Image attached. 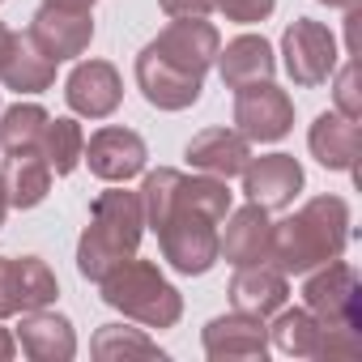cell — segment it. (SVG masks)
I'll return each mask as SVG.
<instances>
[{
	"label": "cell",
	"instance_id": "cell-1",
	"mask_svg": "<svg viewBox=\"0 0 362 362\" xmlns=\"http://www.w3.org/2000/svg\"><path fill=\"white\" fill-rule=\"evenodd\" d=\"M226 214H230L226 179L184 175L162 226H158L162 260L184 277H205L218 264V226Z\"/></svg>",
	"mask_w": 362,
	"mask_h": 362
},
{
	"label": "cell",
	"instance_id": "cell-2",
	"mask_svg": "<svg viewBox=\"0 0 362 362\" xmlns=\"http://www.w3.org/2000/svg\"><path fill=\"white\" fill-rule=\"evenodd\" d=\"M349 243V205L341 197H315L286 222H273L269 260L286 277H303L328 260H337Z\"/></svg>",
	"mask_w": 362,
	"mask_h": 362
},
{
	"label": "cell",
	"instance_id": "cell-3",
	"mask_svg": "<svg viewBox=\"0 0 362 362\" xmlns=\"http://www.w3.org/2000/svg\"><path fill=\"white\" fill-rule=\"evenodd\" d=\"M145 235V214H141V197L111 188L98 192L90 205V226L77 243V273L86 281H103L115 264L132 260Z\"/></svg>",
	"mask_w": 362,
	"mask_h": 362
},
{
	"label": "cell",
	"instance_id": "cell-4",
	"mask_svg": "<svg viewBox=\"0 0 362 362\" xmlns=\"http://www.w3.org/2000/svg\"><path fill=\"white\" fill-rule=\"evenodd\" d=\"M103 303L115 307L124 320H136L145 328H175L184 315V298L179 290L162 277V269L153 260H124L115 264L103 281Z\"/></svg>",
	"mask_w": 362,
	"mask_h": 362
},
{
	"label": "cell",
	"instance_id": "cell-5",
	"mask_svg": "<svg viewBox=\"0 0 362 362\" xmlns=\"http://www.w3.org/2000/svg\"><path fill=\"white\" fill-rule=\"evenodd\" d=\"M303 307L324 328H362V281L354 264H345L341 256L320 264V273H311L303 286Z\"/></svg>",
	"mask_w": 362,
	"mask_h": 362
},
{
	"label": "cell",
	"instance_id": "cell-6",
	"mask_svg": "<svg viewBox=\"0 0 362 362\" xmlns=\"http://www.w3.org/2000/svg\"><path fill=\"white\" fill-rule=\"evenodd\" d=\"M281 56H286V73L294 86L303 90H315L332 77L337 69V39L324 22H311V18H298L286 26L281 35Z\"/></svg>",
	"mask_w": 362,
	"mask_h": 362
},
{
	"label": "cell",
	"instance_id": "cell-7",
	"mask_svg": "<svg viewBox=\"0 0 362 362\" xmlns=\"http://www.w3.org/2000/svg\"><path fill=\"white\" fill-rule=\"evenodd\" d=\"M153 56H162L166 64L184 69L192 77H205L214 64H218V47H222V35L214 22L205 18H170L166 30H158V39L145 43Z\"/></svg>",
	"mask_w": 362,
	"mask_h": 362
},
{
	"label": "cell",
	"instance_id": "cell-8",
	"mask_svg": "<svg viewBox=\"0 0 362 362\" xmlns=\"http://www.w3.org/2000/svg\"><path fill=\"white\" fill-rule=\"evenodd\" d=\"M235 128L247 141H260V145L281 141L294 128V103H290V94L277 90L273 81L235 90Z\"/></svg>",
	"mask_w": 362,
	"mask_h": 362
},
{
	"label": "cell",
	"instance_id": "cell-9",
	"mask_svg": "<svg viewBox=\"0 0 362 362\" xmlns=\"http://www.w3.org/2000/svg\"><path fill=\"white\" fill-rule=\"evenodd\" d=\"M43 56H52L56 64L60 60H77L90 52V39H94V13L86 9H60V5H39L30 30H26Z\"/></svg>",
	"mask_w": 362,
	"mask_h": 362
},
{
	"label": "cell",
	"instance_id": "cell-10",
	"mask_svg": "<svg viewBox=\"0 0 362 362\" xmlns=\"http://www.w3.org/2000/svg\"><path fill=\"white\" fill-rule=\"evenodd\" d=\"M243 192L252 205L260 209H290L294 197L303 192V166L290 153H264V158H247L243 166Z\"/></svg>",
	"mask_w": 362,
	"mask_h": 362
},
{
	"label": "cell",
	"instance_id": "cell-11",
	"mask_svg": "<svg viewBox=\"0 0 362 362\" xmlns=\"http://www.w3.org/2000/svg\"><path fill=\"white\" fill-rule=\"evenodd\" d=\"M81 158L90 162V170L103 179V184H128L132 175L145 170L149 149H145V136L132 132V128H98L86 141Z\"/></svg>",
	"mask_w": 362,
	"mask_h": 362
},
{
	"label": "cell",
	"instance_id": "cell-12",
	"mask_svg": "<svg viewBox=\"0 0 362 362\" xmlns=\"http://www.w3.org/2000/svg\"><path fill=\"white\" fill-rule=\"evenodd\" d=\"M64 98H69L73 115H81V119H107V115H115V107L124 98L119 69L111 60H81L69 73V81H64Z\"/></svg>",
	"mask_w": 362,
	"mask_h": 362
},
{
	"label": "cell",
	"instance_id": "cell-13",
	"mask_svg": "<svg viewBox=\"0 0 362 362\" xmlns=\"http://www.w3.org/2000/svg\"><path fill=\"white\" fill-rule=\"evenodd\" d=\"M136 86H141L145 103L158 107V111H188L201 98L205 77H192L184 69L166 64L162 56H153L149 47H141V56H136Z\"/></svg>",
	"mask_w": 362,
	"mask_h": 362
},
{
	"label": "cell",
	"instance_id": "cell-14",
	"mask_svg": "<svg viewBox=\"0 0 362 362\" xmlns=\"http://www.w3.org/2000/svg\"><path fill=\"white\" fill-rule=\"evenodd\" d=\"M226 222V235H218V260L243 269V264H264L269 252H273V222H269V209L260 205H243L235 214L222 218Z\"/></svg>",
	"mask_w": 362,
	"mask_h": 362
},
{
	"label": "cell",
	"instance_id": "cell-15",
	"mask_svg": "<svg viewBox=\"0 0 362 362\" xmlns=\"http://www.w3.org/2000/svg\"><path fill=\"white\" fill-rule=\"evenodd\" d=\"M230 303H235V311H243V315H256V320H269L273 311H281L286 307V298H290V277L277 269V264H243L235 277H230Z\"/></svg>",
	"mask_w": 362,
	"mask_h": 362
},
{
	"label": "cell",
	"instance_id": "cell-16",
	"mask_svg": "<svg viewBox=\"0 0 362 362\" xmlns=\"http://www.w3.org/2000/svg\"><path fill=\"white\" fill-rule=\"evenodd\" d=\"M201 345H205V354L214 362H226V358H264L269 354V328L256 315L230 311V315H218V320L205 324Z\"/></svg>",
	"mask_w": 362,
	"mask_h": 362
},
{
	"label": "cell",
	"instance_id": "cell-17",
	"mask_svg": "<svg viewBox=\"0 0 362 362\" xmlns=\"http://www.w3.org/2000/svg\"><path fill=\"white\" fill-rule=\"evenodd\" d=\"M184 158L201 170V175H214V179H235L243 175L247 158H252V141L239 132V128H205L188 141Z\"/></svg>",
	"mask_w": 362,
	"mask_h": 362
},
{
	"label": "cell",
	"instance_id": "cell-18",
	"mask_svg": "<svg viewBox=\"0 0 362 362\" xmlns=\"http://www.w3.org/2000/svg\"><path fill=\"white\" fill-rule=\"evenodd\" d=\"M18 345L26 358L35 362H69L77 358V332L64 315L39 307V311H22V324H18Z\"/></svg>",
	"mask_w": 362,
	"mask_h": 362
},
{
	"label": "cell",
	"instance_id": "cell-19",
	"mask_svg": "<svg viewBox=\"0 0 362 362\" xmlns=\"http://www.w3.org/2000/svg\"><path fill=\"white\" fill-rule=\"evenodd\" d=\"M307 145H311V158L328 170H354L358 158H362V128L358 119H345L341 111H324L315 115L311 132H307Z\"/></svg>",
	"mask_w": 362,
	"mask_h": 362
},
{
	"label": "cell",
	"instance_id": "cell-20",
	"mask_svg": "<svg viewBox=\"0 0 362 362\" xmlns=\"http://www.w3.org/2000/svg\"><path fill=\"white\" fill-rule=\"evenodd\" d=\"M0 81L18 94H43L56 81V60L43 56V47L30 35H13L5 43V56H0Z\"/></svg>",
	"mask_w": 362,
	"mask_h": 362
},
{
	"label": "cell",
	"instance_id": "cell-21",
	"mask_svg": "<svg viewBox=\"0 0 362 362\" xmlns=\"http://www.w3.org/2000/svg\"><path fill=\"white\" fill-rule=\"evenodd\" d=\"M218 73L226 81V90H243V86H260L273 81L277 73V56L260 35H239L226 47H218Z\"/></svg>",
	"mask_w": 362,
	"mask_h": 362
},
{
	"label": "cell",
	"instance_id": "cell-22",
	"mask_svg": "<svg viewBox=\"0 0 362 362\" xmlns=\"http://www.w3.org/2000/svg\"><path fill=\"white\" fill-rule=\"evenodd\" d=\"M0 179H5L9 209H35V205H43L47 192H52V166H47L39 153L5 158V166H0Z\"/></svg>",
	"mask_w": 362,
	"mask_h": 362
},
{
	"label": "cell",
	"instance_id": "cell-23",
	"mask_svg": "<svg viewBox=\"0 0 362 362\" xmlns=\"http://www.w3.org/2000/svg\"><path fill=\"white\" fill-rule=\"evenodd\" d=\"M320 341H324V324L307 307H281V311H273L269 345H277L281 354H290V358H320Z\"/></svg>",
	"mask_w": 362,
	"mask_h": 362
},
{
	"label": "cell",
	"instance_id": "cell-24",
	"mask_svg": "<svg viewBox=\"0 0 362 362\" xmlns=\"http://www.w3.org/2000/svg\"><path fill=\"white\" fill-rule=\"evenodd\" d=\"M47 111L39 103H18L0 115V149L5 158H26V153H39L43 145V132H47Z\"/></svg>",
	"mask_w": 362,
	"mask_h": 362
},
{
	"label": "cell",
	"instance_id": "cell-25",
	"mask_svg": "<svg viewBox=\"0 0 362 362\" xmlns=\"http://www.w3.org/2000/svg\"><path fill=\"white\" fill-rule=\"evenodd\" d=\"M90 354L98 362H119V358H166V349L145 337V328H124V324H103L90 341Z\"/></svg>",
	"mask_w": 362,
	"mask_h": 362
},
{
	"label": "cell",
	"instance_id": "cell-26",
	"mask_svg": "<svg viewBox=\"0 0 362 362\" xmlns=\"http://www.w3.org/2000/svg\"><path fill=\"white\" fill-rule=\"evenodd\" d=\"M86 153V132L77 119H47V132H43V145H39V158L52 166V175H73L77 162Z\"/></svg>",
	"mask_w": 362,
	"mask_h": 362
},
{
	"label": "cell",
	"instance_id": "cell-27",
	"mask_svg": "<svg viewBox=\"0 0 362 362\" xmlns=\"http://www.w3.org/2000/svg\"><path fill=\"white\" fill-rule=\"evenodd\" d=\"M56 294H60V281H56V273L47 269V260L22 256V260H18V298H22V311L52 307Z\"/></svg>",
	"mask_w": 362,
	"mask_h": 362
},
{
	"label": "cell",
	"instance_id": "cell-28",
	"mask_svg": "<svg viewBox=\"0 0 362 362\" xmlns=\"http://www.w3.org/2000/svg\"><path fill=\"white\" fill-rule=\"evenodd\" d=\"M337 73V86H332V98H337V111L345 119H362V94H358V60L332 69Z\"/></svg>",
	"mask_w": 362,
	"mask_h": 362
},
{
	"label": "cell",
	"instance_id": "cell-29",
	"mask_svg": "<svg viewBox=\"0 0 362 362\" xmlns=\"http://www.w3.org/2000/svg\"><path fill=\"white\" fill-rule=\"evenodd\" d=\"M214 9L226 13V18L239 22V26H252V22H264V18L277 9V0H218Z\"/></svg>",
	"mask_w": 362,
	"mask_h": 362
},
{
	"label": "cell",
	"instance_id": "cell-30",
	"mask_svg": "<svg viewBox=\"0 0 362 362\" xmlns=\"http://www.w3.org/2000/svg\"><path fill=\"white\" fill-rule=\"evenodd\" d=\"M22 315V298H18V260L0 256V320Z\"/></svg>",
	"mask_w": 362,
	"mask_h": 362
},
{
	"label": "cell",
	"instance_id": "cell-31",
	"mask_svg": "<svg viewBox=\"0 0 362 362\" xmlns=\"http://www.w3.org/2000/svg\"><path fill=\"white\" fill-rule=\"evenodd\" d=\"M166 18H209L214 0H158Z\"/></svg>",
	"mask_w": 362,
	"mask_h": 362
},
{
	"label": "cell",
	"instance_id": "cell-32",
	"mask_svg": "<svg viewBox=\"0 0 362 362\" xmlns=\"http://www.w3.org/2000/svg\"><path fill=\"white\" fill-rule=\"evenodd\" d=\"M13 354H18V341L9 337V328H0V362H9Z\"/></svg>",
	"mask_w": 362,
	"mask_h": 362
},
{
	"label": "cell",
	"instance_id": "cell-33",
	"mask_svg": "<svg viewBox=\"0 0 362 362\" xmlns=\"http://www.w3.org/2000/svg\"><path fill=\"white\" fill-rule=\"evenodd\" d=\"M43 5H60V9H86V13H94V0H43Z\"/></svg>",
	"mask_w": 362,
	"mask_h": 362
},
{
	"label": "cell",
	"instance_id": "cell-34",
	"mask_svg": "<svg viewBox=\"0 0 362 362\" xmlns=\"http://www.w3.org/2000/svg\"><path fill=\"white\" fill-rule=\"evenodd\" d=\"M5 214H9V197H5V179H0V226H5Z\"/></svg>",
	"mask_w": 362,
	"mask_h": 362
},
{
	"label": "cell",
	"instance_id": "cell-35",
	"mask_svg": "<svg viewBox=\"0 0 362 362\" xmlns=\"http://www.w3.org/2000/svg\"><path fill=\"white\" fill-rule=\"evenodd\" d=\"M320 5H328V9H354L358 0H320Z\"/></svg>",
	"mask_w": 362,
	"mask_h": 362
},
{
	"label": "cell",
	"instance_id": "cell-36",
	"mask_svg": "<svg viewBox=\"0 0 362 362\" xmlns=\"http://www.w3.org/2000/svg\"><path fill=\"white\" fill-rule=\"evenodd\" d=\"M5 43H9V26L0 22V56H5Z\"/></svg>",
	"mask_w": 362,
	"mask_h": 362
},
{
	"label": "cell",
	"instance_id": "cell-37",
	"mask_svg": "<svg viewBox=\"0 0 362 362\" xmlns=\"http://www.w3.org/2000/svg\"><path fill=\"white\" fill-rule=\"evenodd\" d=\"M0 5H5V0H0Z\"/></svg>",
	"mask_w": 362,
	"mask_h": 362
},
{
	"label": "cell",
	"instance_id": "cell-38",
	"mask_svg": "<svg viewBox=\"0 0 362 362\" xmlns=\"http://www.w3.org/2000/svg\"><path fill=\"white\" fill-rule=\"evenodd\" d=\"M214 5H218V0H214Z\"/></svg>",
	"mask_w": 362,
	"mask_h": 362
}]
</instances>
